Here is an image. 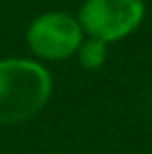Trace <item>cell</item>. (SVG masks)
I'll return each instance as SVG.
<instances>
[{
  "mask_svg": "<svg viewBox=\"0 0 152 154\" xmlns=\"http://www.w3.org/2000/svg\"><path fill=\"white\" fill-rule=\"evenodd\" d=\"M54 81L40 63L29 58L0 60V127L34 119L49 103Z\"/></svg>",
  "mask_w": 152,
  "mask_h": 154,
  "instance_id": "cell-1",
  "label": "cell"
},
{
  "mask_svg": "<svg viewBox=\"0 0 152 154\" xmlns=\"http://www.w3.org/2000/svg\"><path fill=\"white\" fill-rule=\"evenodd\" d=\"M143 0H85L78 11V25L90 38L105 45L123 40L143 23Z\"/></svg>",
  "mask_w": 152,
  "mask_h": 154,
  "instance_id": "cell-2",
  "label": "cell"
},
{
  "mask_svg": "<svg viewBox=\"0 0 152 154\" xmlns=\"http://www.w3.org/2000/svg\"><path fill=\"white\" fill-rule=\"evenodd\" d=\"M25 38L34 56L45 60H65L78 51L83 29L74 16L65 11H47L31 20Z\"/></svg>",
  "mask_w": 152,
  "mask_h": 154,
  "instance_id": "cell-3",
  "label": "cell"
},
{
  "mask_svg": "<svg viewBox=\"0 0 152 154\" xmlns=\"http://www.w3.org/2000/svg\"><path fill=\"white\" fill-rule=\"evenodd\" d=\"M78 63H81L85 69L90 72H96L105 65L107 60V45L103 40H96V38H87L81 42L78 47Z\"/></svg>",
  "mask_w": 152,
  "mask_h": 154,
  "instance_id": "cell-4",
  "label": "cell"
},
{
  "mask_svg": "<svg viewBox=\"0 0 152 154\" xmlns=\"http://www.w3.org/2000/svg\"><path fill=\"white\" fill-rule=\"evenodd\" d=\"M150 154H152V152H150Z\"/></svg>",
  "mask_w": 152,
  "mask_h": 154,
  "instance_id": "cell-5",
  "label": "cell"
}]
</instances>
